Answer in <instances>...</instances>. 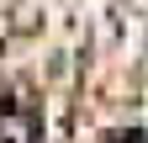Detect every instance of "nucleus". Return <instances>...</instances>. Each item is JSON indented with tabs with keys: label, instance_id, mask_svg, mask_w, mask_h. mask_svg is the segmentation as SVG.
Wrapping results in <instances>:
<instances>
[{
	"label": "nucleus",
	"instance_id": "nucleus-2",
	"mask_svg": "<svg viewBox=\"0 0 148 143\" xmlns=\"http://www.w3.org/2000/svg\"><path fill=\"white\" fill-rule=\"evenodd\" d=\"M111 143H148L143 133H122V138H111Z\"/></svg>",
	"mask_w": 148,
	"mask_h": 143
},
{
	"label": "nucleus",
	"instance_id": "nucleus-1",
	"mask_svg": "<svg viewBox=\"0 0 148 143\" xmlns=\"http://www.w3.org/2000/svg\"><path fill=\"white\" fill-rule=\"evenodd\" d=\"M42 138V117H37V106L11 96L0 101V143H37Z\"/></svg>",
	"mask_w": 148,
	"mask_h": 143
}]
</instances>
